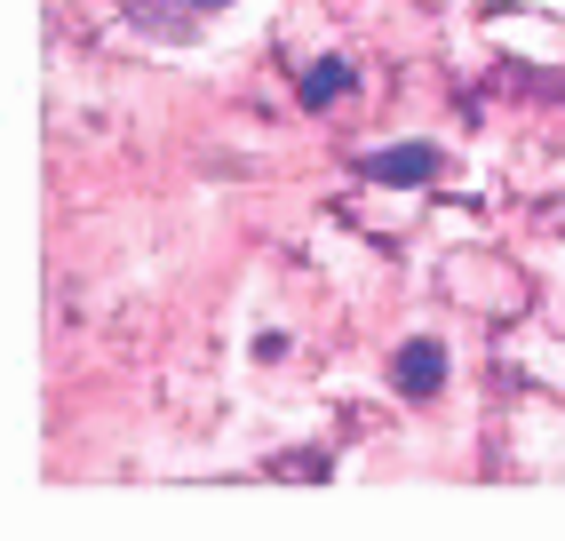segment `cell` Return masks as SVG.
I'll return each instance as SVG.
<instances>
[{"label": "cell", "mask_w": 565, "mask_h": 541, "mask_svg": "<svg viewBox=\"0 0 565 541\" xmlns=\"http://www.w3.org/2000/svg\"><path fill=\"white\" fill-rule=\"evenodd\" d=\"M391 391H406V399H438V391H446V342H438V335L398 342V359H391Z\"/></svg>", "instance_id": "obj_1"}, {"label": "cell", "mask_w": 565, "mask_h": 541, "mask_svg": "<svg viewBox=\"0 0 565 541\" xmlns=\"http://www.w3.org/2000/svg\"><path fill=\"white\" fill-rule=\"evenodd\" d=\"M359 176L366 183H430L438 176V151L430 144H391V151H366Z\"/></svg>", "instance_id": "obj_2"}, {"label": "cell", "mask_w": 565, "mask_h": 541, "mask_svg": "<svg viewBox=\"0 0 565 541\" xmlns=\"http://www.w3.org/2000/svg\"><path fill=\"white\" fill-rule=\"evenodd\" d=\"M120 9L136 24H152V32H200V17L232 9V0H120Z\"/></svg>", "instance_id": "obj_3"}, {"label": "cell", "mask_w": 565, "mask_h": 541, "mask_svg": "<svg viewBox=\"0 0 565 541\" xmlns=\"http://www.w3.org/2000/svg\"><path fill=\"white\" fill-rule=\"evenodd\" d=\"M359 88V72L343 64V56H319L311 72H303V88H295V96H303V112H327V104H343Z\"/></svg>", "instance_id": "obj_4"}]
</instances>
